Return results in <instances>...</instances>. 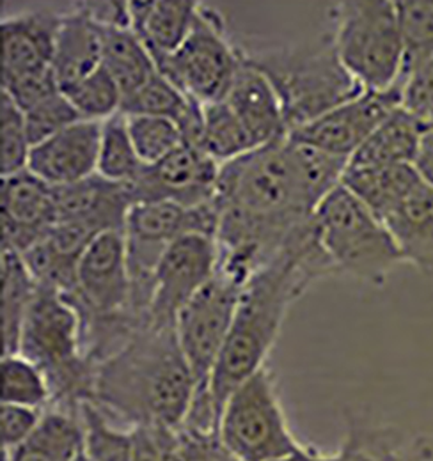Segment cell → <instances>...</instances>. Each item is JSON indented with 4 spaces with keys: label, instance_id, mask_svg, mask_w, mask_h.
Returning <instances> with one entry per match:
<instances>
[{
    "label": "cell",
    "instance_id": "obj_1",
    "mask_svg": "<svg viewBox=\"0 0 433 461\" xmlns=\"http://www.w3.org/2000/svg\"><path fill=\"white\" fill-rule=\"evenodd\" d=\"M339 272L325 252L315 217L240 291L238 307L216 358L210 393L218 413L227 398L267 366L293 303L308 288Z\"/></svg>",
    "mask_w": 433,
    "mask_h": 461
},
{
    "label": "cell",
    "instance_id": "obj_2",
    "mask_svg": "<svg viewBox=\"0 0 433 461\" xmlns=\"http://www.w3.org/2000/svg\"><path fill=\"white\" fill-rule=\"evenodd\" d=\"M196 391L176 327L146 325L97 364L93 403L128 428L178 429Z\"/></svg>",
    "mask_w": 433,
    "mask_h": 461
},
{
    "label": "cell",
    "instance_id": "obj_3",
    "mask_svg": "<svg viewBox=\"0 0 433 461\" xmlns=\"http://www.w3.org/2000/svg\"><path fill=\"white\" fill-rule=\"evenodd\" d=\"M244 52L271 80L288 135L366 91L341 62L332 32L300 45Z\"/></svg>",
    "mask_w": 433,
    "mask_h": 461
},
{
    "label": "cell",
    "instance_id": "obj_4",
    "mask_svg": "<svg viewBox=\"0 0 433 461\" xmlns=\"http://www.w3.org/2000/svg\"><path fill=\"white\" fill-rule=\"evenodd\" d=\"M18 353L45 375L52 404L73 415L93 402L97 366L82 345V323L77 311L52 289L38 288L25 314Z\"/></svg>",
    "mask_w": 433,
    "mask_h": 461
},
{
    "label": "cell",
    "instance_id": "obj_5",
    "mask_svg": "<svg viewBox=\"0 0 433 461\" xmlns=\"http://www.w3.org/2000/svg\"><path fill=\"white\" fill-rule=\"evenodd\" d=\"M315 224L339 276L382 286L407 263L387 226L343 185L318 206Z\"/></svg>",
    "mask_w": 433,
    "mask_h": 461
},
{
    "label": "cell",
    "instance_id": "obj_6",
    "mask_svg": "<svg viewBox=\"0 0 433 461\" xmlns=\"http://www.w3.org/2000/svg\"><path fill=\"white\" fill-rule=\"evenodd\" d=\"M337 56L366 91L400 84L405 47L396 2L345 0L328 9Z\"/></svg>",
    "mask_w": 433,
    "mask_h": 461
},
{
    "label": "cell",
    "instance_id": "obj_7",
    "mask_svg": "<svg viewBox=\"0 0 433 461\" xmlns=\"http://www.w3.org/2000/svg\"><path fill=\"white\" fill-rule=\"evenodd\" d=\"M218 437L236 461H282L302 453L269 366L244 382L224 404Z\"/></svg>",
    "mask_w": 433,
    "mask_h": 461
},
{
    "label": "cell",
    "instance_id": "obj_8",
    "mask_svg": "<svg viewBox=\"0 0 433 461\" xmlns=\"http://www.w3.org/2000/svg\"><path fill=\"white\" fill-rule=\"evenodd\" d=\"M240 60L242 49L231 43L222 13L201 4L183 45L157 68L181 93L207 105L226 98Z\"/></svg>",
    "mask_w": 433,
    "mask_h": 461
},
{
    "label": "cell",
    "instance_id": "obj_9",
    "mask_svg": "<svg viewBox=\"0 0 433 461\" xmlns=\"http://www.w3.org/2000/svg\"><path fill=\"white\" fill-rule=\"evenodd\" d=\"M240 291L238 285L216 272L214 279L178 314V341L196 378L198 391L210 389V378L227 339Z\"/></svg>",
    "mask_w": 433,
    "mask_h": 461
},
{
    "label": "cell",
    "instance_id": "obj_10",
    "mask_svg": "<svg viewBox=\"0 0 433 461\" xmlns=\"http://www.w3.org/2000/svg\"><path fill=\"white\" fill-rule=\"evenodd\" d=\"M216 238L187 232L176 238L157 267L148 325L176 327L181 309L205 288L216 272Z\"/></svg>",
    "mask_w": 433,
    "mask_h": 461
},
{
    "label": "cell",
    "instance_id": "obj_11",
    "mask_svg": "<svg viewBox=\"0 0 433 461\" xmlns=\"http://www.w3.org/2000/svg\"><path fill=\"white\" fill-rule=\"evenodd\" d=\"M398 109H401L400 84L385 91H363L341 107L293 130L288 137L350 160L380 124Z\"/></svg>",
    "mask_w": 433,
    "mask_h": 461
},
{
    "label": "cell",
    "instance_id": "obj_12",
    "mask_svg": "<svg viewBox=\"0 0 433 461\" xmlns=\"http://www.w3.org/2000/svg\"><path fill=\"white\" fill-rule=\"evenodd\" d=\"M220 167L201 148L185 142L162 162L144 166L130 188L135 203L170 201L196 208L216 199Z\"/></svg>",
    "mask_w": 433,
    "mask_h": 461
},
{
    "label": "cell",
    "instance_id": "obj_13",
    "mask_svg": "<svg viewBox=\"0 0 433 461\" xmlns=\"http://www.w3.org/2000/svg\"><path fill=\"white\" fill-rule=\"evenodd\" d=\"M2 249L23 254L54 226V186L29 169L2 176Z\"/></svg>",
    "mask_w": 433,
    "mask_h": 461
},
{
    "label": "cell",
    "instance_id": "obj_14",
    "mask_svg": "<svg viewBox=\"0 0 433 461\" xmlns=\"http://www.w3.org/2000/svg\"><path fill=\"white\" fill-rule=\"evenodd\" d=\"M102 122L78 121L36 144L27 169L51 186H66L97 174Z\"/></svg>",
    "mask_w": 433,
    "mask_h": 461
},
{
    "label": "cell",
    "instance_id": "obj_15",
    "mask_svg": "<svg viewBox=\"0 0 433 461\" xmlns=\"http://www.w3.org/2000/svg\"><path fill=\"white\" fill-rule=\"evenodd\" d=\"M130 185L108 181L95 174L84 181L54 186L55 222H75L98 234L124 230V222L134 206Z\"/></svg>",
    "mask_w": 433,
    "mask_h": 461
},
{
    "label": "cell",
    "instance_id": "obj_16",
    "mask_svg": "<svg viewBox=\"0 0 433 461\" xmlns=\"http://www.w3.org/2000/svg\"><path fill=\"white\" fill-rule=\"evenodd\" d=\"M59 16L25 11L2 18V86L52 69Z\"/></svg>",
    "mask_w": 433,
    "mask_h": 461
},
{
    "label": "cell",
    "instance_id": "obj_17",
    "mask_svg": "<svg viewBox=\"0 0 433 461\" xmlns=\"http://www.w3.org/2000/svg\"><path fill=\"white\" fill-rule=\"evenodd\" d=\"M224 102L249 131L256 148L288 137L281 100L267 75L245 58L244 49Z\"/></svg>",
    "mask_w": 433,
    "mask_h": 461
},
{
    "label": "cell",
    "instance_id": "obj_18",
    "mask_svg": "<svg viewBox=\"0 0 433 461\" xmlns=\"http://www.w3.org/2000/svg\"><path fill=\"white\" fill-rule=\"evenodd\" d=\"M102 66V29L86 4L60 13L52 69L60 91Z\"/></svg>",
    "mask_w": 433,
    "mask_h": 461
},
{
    "label": "cell",
    "instance_id": "obj_19",
    "mask_svg": "<svg viewBox=\"0 0 433 461\" xmlns=\"http://www.w3.org/2000/svg\"><path fill=\"white\" fill-rule=\"evenodd\" d=\"M199 5L201 2L194 0L128 2L132 31L157 66L183 45L196 23Z\"/></svg>",
    "mask_w": 433,
    "mask_h": 461
},
{
    "label": "cell",
    "instance_id": "obj_20",
    "mask_svg": "<svg viewBox=\"0 0 433 461\" xmlns=\"http://www.w3.org/2000/svg\"><path fill=\"white\" fill-rule=\"evenodd\" d=\"M405 261L433 276V186L425 179L383 219Z\"/></svg>",
    "mask_w": 433,
    "mask_h": 461
},
{
    "label": "cell",
    "instance_id": "obj_21",
    "mask_svg": "<svg viewBox=\"0 0 433 461\" xmlns=\"http://www.w3.org/2000/svg\"><path fill=\"white\" fill-rule=\"evenodd\" d=\"M430 128L403 107L387 117L370 139L352 155L348 166L391 167L416 166L423 137Z\"/></svg>",
    "mask_w": 433,
    "mask_h": 461
},
{
    "label": "cell",
    "instance_id": "obj_22",
    "mask_svg": "<svg viewBox=\"0 0 433 461\" xmlns=\"http://www.w3.org/2000/svg\"><path fill=\"white\" fill-rule=\"evenodd\" d=\"M82 451L80 417L47 408L38 429L16 449L4 451V461H75Z\"/></svg>",
    "mask_w": 433,
    "mask_h": 461
},
{
    "label": "cell",
    "instance_id": "obj_23",
    "mask_svg": "<svg viewBox=\"0 0 433 461\" xmlns=\"http://www.w3.org/2000/svg\"><path fill=\"white\" fill-rule=\"evenodd\" d=\"M421 179L423 177L416 166H348L341 185L363 201L383 222V219L421 183Z\"/></svg>",
    "mask_w": 433,
    "mask_h": 461
},
{
    "label": "cell",
    "instance_id": "obj_24",
    "mask_svg": "<svg viewBox=\"0 0 433 461\" xmlns=\"http://www.w3.org/2000/svg\"><path fill=\"white\" fill-rule=\"evenodd\" d=\"M100 29L102 66L115 80L123 96H128L155 75L159 68L132 27L100 25Z\"/></svg>",
    "mask_w": 433,
    "mask_h": 461
},
{
    "label": "cell",
    "instance_id": "obj_25",
    "mask_svg": "<svg viewBox=\"0 0 433 461\" xmlns=\"http://www.w3.org/2000/svg\"><path fill=\"white\" fill-rule=\"evenodd\" d=\"M38 293L22 256L14 250L2 249V336L4 355L18 353L20 332L25 314Z\"/></svg>",
    "mask_w": 433,
    "mask_h": 461
},
{
    "label": "cell",
    "instance_id": "obj_26",
    "mask_svg": "<svg viewBox=\"0 0 433 461\" xmlns=\"http://www.w3.org/2000/svg\"><path fill=\"white\" fill-rule=\"evenodd\" d=\"M199 146L220 166L256 149L249 131L224 100L203 105V130Z\"/></svg>",
    "mask_w": 433,
    "mask_h": 461
},
{
    "label": "cell",
    "instance_id": "obj_27",
    "mask_svg": "<svg viewBox=\"0 0 433 461\" xmlns=\"http://www.w3.org/2000/svg\"><path fill=\"white\" fill-rule=\"evenodd\" d=\"M143 169L144 164L132 142L126 115L119 113L104 121L97 174L114 183L132 185Z\"/></svg>",
    "mask_w": 433,
    "mask_h": 461
},
{
    "label": "cell",
    "instance_id": "obj_28",
    "mask_svg": "<svg viewBox=\"0 0 433 461\" xmlns=\"http://www.w3.org/2000/svg\"><path fill=\"white\" fill-rule=\"evenodd\" d=\"M84 453L93 461H134V429L117 428L93 402L82 404Z\"/></svg>",
    "mask_w": 433,
    "mask_h": 461
},
{
    "label": "cell",
    "instance_id": "obj_29",
    "mask_svg": "<svg viewBox=\"0 0 433 461\" xmlns=\"http://www.w3.org/2000/svg\"><path fill=\"white\" fill-rule=\"evenodd\" d=\"M2 404L38 410H47L52 404V391L45 375L20 353L2 357Z\"/></svg>",
    "mask_w": 433,
    "mask_h": 461
},
{
    "label": "cell",
    "instance_id": "obj_30",
    "mask_svg": "<svg viewBox=\"0 0 433 461\" xmlns=\"http://www.w3.org/2000/svg\"><path fill=\"white\" fill-rule=\"evenodd\" d=\"M20 256L38 288L52 289L60 294H69L77 288V270L80 258L62 252L59 247H55L49 236L40 240Z\"/></svg>",
    "mask_w": 433,
    "mask_h": 461
},
{
    "label": "cell",
    "instance_id": "obj_31",
    "mask_svg": "<svg viewBox=\"0 0 433 461\" xmlns=\"http://www.w3.org/2000/svg\"><path fill=\"white\" fill-rule=\"evenodd\" d=\"M62 93L84 121L97 122H104L112 115L119 114L124 98L104 66Z\"/></svg>",
    "mask_w": 433,
    "mask_h": 461
},
{
    "label": "cell",
    "instance_id": "obj_32",
    "mask_svg": "<svg viewBox=\"0 0 433 461\" xmlns=\"http://www.w3.org/2000/svg\"><path fill=\"white\" fill-rule=\"evenodd\" d=\"M126 122L135 151L144 166L162 162L165 157L185 144L181 128L170 119L153 115H126Z\"/></svg>",
    "mask_w": 433,
    "mask_h": 461
},
{
    "label": "cell",
    "instance_id": "obj_33",
    "mask_svg": "<svg viewBox=\"0 0 433 461\" xmlns=\"http://www.w3.org/2000/svg\"><path fill=\"white\" fill-rule=\"evenodd\" d=\"M396 9L405 47V73L418 62L433 56V0L396 2Z\"/></svg>",
    "mask_w": 433,
    "mask_h": 461
},
{
    "label": "cell",
    "instance_id": "obj_34",
    "mask_svg": "<svg viewBox=\"0 0 433 461\" xmlns=\"http://www.w3.org/2000/svg\"><path fill=\"white\" fill-rule=\"evenodd\" d=\"M0 139H2V176L25 171L32 144L27 133L23 111L2 93L0 105Z\"/></svg>",
    "mask_w": 433,
    "mask_h": 461
},
{
    "label": "cell",
    "instance_id": "obj_35",
    "mask_svg": "<svg viewBox=\"0 0 433 461\" xmlns=\"http://www.w3.org/2000/svg\"><path fill=\"white\" fill-rule=\"evenodd\" d=\"M23 114H25L27 133L32 148L54 137L55 133L66 130L68 126L78 121H84L73 107V104L64 96L62 91L43 100L41 104H38L36 107H32Z\"/></svg>",
    "mask_w": 433,
    "mask_h": 461
},
{
    "label": "cell",
    "instance_id": "obj_36",
    "mask_svg": "<svg viewBox=\"0 0 433 461\" xmlns=\"http://www.w3.org/2000/svg\"><path fill=\"white\" fill-rule=\"evenodd\" d=\"M400 86L401 107L433 128V56L407 69Z\"/></svg>",
    "mask_w": 433,
    "mask_h": 461
},
{
    "label": "cell",
    "instance_id": "obj_37",
    "mask_svg": "<svg viewBox=\"0 0 433 461\" xmlns=\"http://www.w3.org/2000/svg\"><path fill=\"white\" fill-rule=\"evenodd\" d=\"M172 458L174 461H236L222 444L218 431H194L181 426L176 429Z\"/></svg>",
    "mask_w": 433,
    "mask_h": 461
},
{
    "label": "cell",
    "instance_id": "obj_38",
    "mask_svg": "<svg viewBox=\"0 0 433 461\" xmlns=\"http://www.w3.org/2000/svg\"><path fill=\"white\" fill-rule=\"evenodd\" d=\"M45 410L18 406V404H2L0 420H2V446L4 451H13L22 446L40 426Z\"/></svg>",
    "mask_w": 433,
    "mask_h": 461
},
{
    "label": "cell",
    "instance_id": "obj_39",
    "mask_svg": "<svg viewBox=\"0 0 433 461\" xmlns=\"http://www.w3.org/2000/svg\"><path fill=\"white\" fill-rule=\"evenodd\" d=\"M2 93L7 95L23 113H27L43 100L60 93V87L57 84L54 69H49L2 86Z\"/></svg>",
    "mask_w": 433,
    "mask_h": 461
},
{
    "label": "cell",
    "instance_id": "obj_40",
    "mask_svg": "<svg viewBox=\"0 0 433 461\" xmlns=\"http://www.w3.org/2000/svg\"><path fill=\"white\" fill-rule=\"evenodd\" d=\"M416 169L421 174V177L433 186V128H430L423 137L421 151L416 160Z\"/></svg>",
    "mask_w": 433,
    "mask_h": 461
},
{
    "label": "cell",
    "instance_id": "obj_41",
    "mask_svg": "<svg viewBox=\"0 0 433 461\" xmlns=\"http://www.w3.org/2000/svg\"><path fill=\"white\" fill-rule=\"evenodd\" d=\"M75 461H93L91 460V458H89V456H88V455H86V453H84V451H82V453H80V456H78V458H77V460Z\"/></svg>",
    "mask_w": 433,
    "mask_h": 461
}]
</instances>
